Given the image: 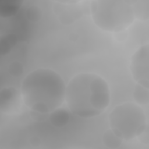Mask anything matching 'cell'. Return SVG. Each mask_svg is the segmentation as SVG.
Returning a JSON list of instances; mask_svg holds the SVG:
<instances>
[{"mask_svg": "<svg viewBox=\"0 0 149 149\" xmlns=\"http://www.w3.org/2000/svg\"><path fill=\"white\" fill-rule=\"evenodd\" d=\"M49 116L51 123L54 126L58 127L66 126L69 120L68 112L61 107L50 113Z\"/></svg>", "mask_w": 149, "mask_h": 149, "instance_id": "obj_9", "label": "cell"}, {"mask_svg": "<svg viewBox=\"0 0 149 149\" xmlns=\"http://www.w3.org/2000/svg\"><path fill=\"white\" fill-rule=\"evenodd\" d=\"M26 17L27 19L32 22L38 21L41 16V10L36 6H31L27 8L26 10Z\"/></svg>", "mask_w": 149, "mask_h": 149, "instance_id": "obj_13", "label": "cell"}, {"mask_svg": "<svg viewBox=\"0 0 149 149\" xmlns=\"http://www.w3.org/2000/svg\"><path fill=\"white\" fill-rule=\"evenodd\" d=\"M66 85L61 76L52 69L37 68L24 78L20 93L24 104L32 112L50 113L65 102Z\"/></svg>", "mask_w": 149, "mask_h": 149, "instance_id": "obj_2", "label": "cell"}, {"mask_svg": "<svg viewBox=\"0 0 149 149\" xmlns=\"http://www.w3.org/2000/svg\"><path fill=\"white\" fill-rule=\"evenodd\" d=\"M131 4L135 19L146 21L149 18V3L147 0L129 1Z\"/></svg>", "mask_w": 149, "mask_h": 149, "instance_id": "obj_8", "label": "cell"}, {"mask_svg": "<svg viewBox=\"0 0 149 149\" xmlns=\"http://www.w3.org/2000/svg\"><path fill=\"white\" fill-rule=\"evenodd\" d=\"M137 138L143 143L148 144V127Z\"/></svg>", "mask_w": 149, "mask_h": 149, "instance_id": "obj_14", "label": "cell"}, {"mask_svg": "<svg viewBox=\"0 0 149 149\" xmlns=\"http://www.w3.org/2000/svg\"><path fill=\"white\" fill-rule=\"evenodd\" d=\"M130 70L137 84L149 88V45L140 46L132 55Z\"/></svg>", "mask_w": 149, "mask_h": 149, "instance_id": "obj_5", "label": "cell"}, {"mask_svg": "<svg viewBox=\"0 0 149 149\" xmlns=\"http://www.w3.org/2000/svg\"><path fill=\"white\" fill-rule=\"evenodd\" d=\"M90 12L94 23L102 30L109 33L123 31L135 20L129 1H91Z\"/></svg>", "mask_w": 149, "mask_h": 149, "instance_id": "obj_3", "label": "cell"}, {"mask_svg": "<svg viewBox=\"0 0 149 149\" xmlns=\"http://www.w3.org/2000/svg\"><path fill=\"white\" fill-rule=\"evenodd\" d=\"M80 2L75 1H58L54 5V11L63 24H71L83 14L82 4Z\"/></svg>", "mask_w": 149, "mask_h": 149, "instance_id": "obj_6", "label": "cell"}, {"mask_svg": "<svg viewBox=\"0 0 149 149\" xmlns=\"http://www.w3.org/2000/svg\"><path fill=\"white\" fill-rule=\"evenodd\" d=\"M122 140L117 137L111 129L106 131L103 136V141L105 145L109 148H117L121 144Z\"/></svg>", "mask_w": 149, "mask_h": 149, "instance_id": "obj_12", "label": "cell"}, {"mask_svg": "<svg viewBox=\"0 0 149 149\" xmlns=\"http://www.w3.org/2000/svg\"><path fill=\"white\" fill-rule=\"evenodd\" d=\"M23 102L20 91L12 87L2 88L0 93V111L7 114L17 112Z\"/></svg>", "mask_w": 149, "mask_h": 149, "instance_id": "obj_7", "label": "cell"}, {"mask_svg": "<svg viewBox=\"0 0 149 149\" xmlns=\"http://www.w3.org/2000/svg\"><path fill=\"white\" fill-rule=\"evenodd\" d=\"M133 95L136 103L140 105H147L149 102L148 88L136 84L134 87Z\"/></svg>", "mask_w": 149, "mask_h": 149, "instance_id": "obj_11", "label": "cell"}, {"mask_svg": "<svg viewBox=\"0 0 149 149\" xmlns=\"http://www.w3.org/2000/svg\"><path fill=\"white\" fill-rule=\"evenodd\" d=\"M22 5V2L16 0H8L0 4V15L1 17H8L15 15Z\"/></svg>", "mask_w": 149, "mask_h": 149, "instance_id": "obj_10", "label": "cell"}, {"mask_svg": "<svg viewBox=\"0 0 149 149\" xmlns=\"http://www.w3.org/2000/svg\"><path fill=\"white\" fill-rule=\"evenodd\" d=\"M65 102L70 112L76 116L96 117L104 112L110 104V88L100 75L80 73L66 84Z\"/></svg>", "mask_w": 149, "mask_h": 149, "instance_id": "obj_1", "label": "cell"}, {"mask_svg": "<svg viewBox=\"0 0 149 149\" xmlns=\"http://www.w3.org/2000/svg\"><path fill=\"white\" fill-rule=\"evenodd\" d=\"M108 121L111 131L122 140L137 138L148 127L143 108L133 102L116 106L109 113Z\"/></svg>", "mask_w": 149, "mask_h": 149, "instance_id": "obj_4", "label": "cell"}]
</instances>
